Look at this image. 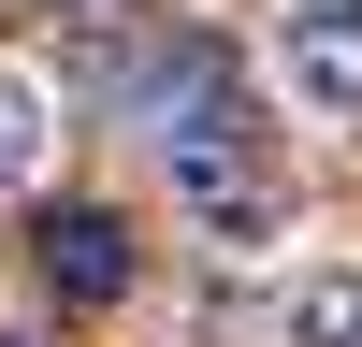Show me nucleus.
Returning a JSON list of instances; mask_svg holds the SVG:
<instances>
[{
  "mask_svg": "<svg viewBox=\"0 0 362 347\" xmlns=\"http://www.w3.org/2000/svg\"><path fill=\"white\" fill-rule=\"evenodd\" d=\"M131 102H145V130H160L174 188H189V217L218 231V246H261V231L290 217L276 130H261V102L232 87V58H218V44H174V58H145V73H131Z\"/></svg>",
  "mask_w": 362,
  "mask_h": 347,
  "instance_id": "1",
  "label": "nucleus"
},
{
  "mask_svg": "<svg viewBox=\"0 0 362 347\" xmlns=\"http://www.w3.org/2000/svg\"><path fill=\"white\" fill-rule=\"evenodd\" d=\"M276 73L305 116H362V0H290L276 15Z\"/></svg>",
  "mask_w": 362,
  "mask_h": 347,
  "instance_id": "2",
  "label": "nucleus"
},
{
  "mask_svg": "<svg viewBox=\"0 0 362 347\" xmlns=\"http://www.w3.org/2000/svg\"><path fill=\"white\" fill-rule=\"evenodd\" d=\"M44 289L58 304H116V289H131V231H116L102 202H58L44 217Z\"/></svg>",
  "mask_w": 362,
  "mask_h": 347,
  "instance_id": "3",
  "label": "nucleus"
},
{
  "mask_svg": "<svg viewBox=\"0 0 362 347\" xmlns=\"http://www.w3.org/2000/svg\"><path fill=\"white\" fill-rule=\"evenodd\" d=\"M44 159H58V102H44V73H15V58H0V202L44 188Z\"/></svg>",
  "mask_w": 362,
  "mask_h": 347,
  "instance_id": "4",
  "label": "nucleus"
},
{
  "mask_svg": "<svg viewBox=\"0 0 362 347\" xmlns=\"http://www.w3.org/2000/svg\"><path fill=\"white\" fill-rule=\"evenodd\" d=\"M276 347H362V260H319L276 304Z\"/></svg>",
  "mask_w": 362,
  "mask_h": 347,
  "instance_id": "5",
  "label": "nucleus"
}]
</instances>
